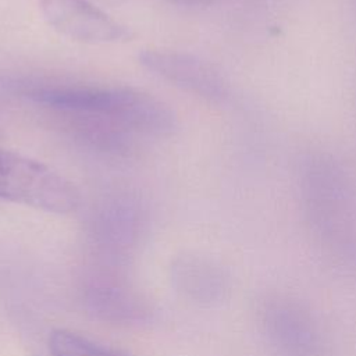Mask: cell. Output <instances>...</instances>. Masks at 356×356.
<instances>
[{"label":"cell","instance_id":"obj_5","mask_svg":"<svg viewBox=\"0 0 356 356\" xmlns=\"http://www.w3.org/2000/svg\"><path fill=\"white\" fill-rule=\"evenodd\" d=\"M46 22L60 35L89 44L125 43L132 31L90 0H38Z\"/></svg>","mask_w":356,"mask_h":356},{"label":"cell","instance_id":"obj_6","mask_svg":"<svg viewBox=\"0 0 356 356\" xmlns=\"http://www.w3.org/2000/svg\"><path fill=\"white\" fill-rule=\"evenodd\" d=\"M139 64L164 81L207 99H221L225 93L220 75L203 60L189 53L146 49L138 54Z\"/></svg>","mask_w":356,"mask_h":356},{"label":"cell","instance_id":"obj_2","mask_svg":"<svg viewBox=\"0 0 356 356\" xmlns=\"http://www.w3.org/2000/svg\"><path fill=\"white\" fill-rule=\"evenodd\" d=\"M302 182L310 231L334 263L356 267V204L350 188L330 161L313 160Z\"/></svg>","mask_w":356,"mask_h":356},{"label":"cell","instance_id":"obj_1","mask_svg":"<svg viewBox=\"0 0 356 356\" xmlns=\"http://www.w3.org/2000/svg\"><path fill=\"white\" fill-rule=\"evenodd\" d=\"M17 90L33 103L102 117L145 135L165 136L177 128V117L168 104L135 88L24 82Z\"/></svg>","mask_w":356,"mask_h":356},{"label":"cell","instance_id":"obj_7","mask_svg":"<svg viewBox=\"0 0 356 356\" xmlns=\"http://www.w3.org/2000/svg\"><path fill=\"white\" fill-rule=\"evenodd\" d=\"M49 349L53 356H129L64 328L51 331Z\"/></svg>","mask_w":356,"mask_h":356},{"label":"cell","instance_id":"obj_8","mask_svg":"<svg viewBox=\"0 0 356 356\" xmlns=\"http://www.w3.org/2000/svg\"><path fill=\"white\" fill-rule=\"evenodd\" d=\"M177 4H184V6H203V4H210L217 0H171Z\"/></svg>","mask_w":356,"mask_h":356},{"label":"cell","instance_id":"obj_3","mask_svg":"<svg viewBox=\"0 0 356 356\" xmlns=\"http://www.w3.org/2000/svg\"><path fill=\"white\" fill-rule=\"evenodd\" d=\"M0 199L64 214L76 209L79 193L68 179L46 164L0 149Z\"/></svg>","mask_w":356,"mask_h":356},{"label":"cell","instance_id":"obj_4","mask_svg":"<svg viewBox=\"0 0 356 356\" xmlns=\"http://www.w3.org/2000/svg\"><path fill=\"white\" fill-rule=\"evenodd\" d=\"M257 320L268 346L278 356H325L327 342L313 310L300 299L284 293H264Z\"/></svg>","mask_w":356,"mask_h":356}]
</instances>
